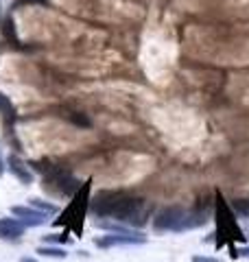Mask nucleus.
Wrapping results in <instances>:
<instances>
[{
    "instance_id": "obj_9",
    "label": "nucleus",
    "mask_w": 249,
    "mask_h": 262,
    "mask_svg": "<svg viewBox=\"0 0 249 262\" xmlns=\"http://www.w3.org/2000/svg\"><path fill=\"white\" fill-rule=\"evenodd\" d=\"M27 225L20 219H0V238L5 241H18L24 234Z\"/></svg>"
},
{
    "instance_id": "obj_1",
    "label": "nucleus",
    "mask_w": 249,
    "mask_h": 262,
    "mask_svg": "<svg viewBox=\"0 0 249 262\" xmlns=\"http://www.w3.org/2000/svg\"><path fill=\"white\" fill-rule=\"evenodd\" d=\"M90 212L98 219H114L131 227H142L151 216V206L122 190H101L90 199Z\"/></svg>"
},
{
    "instance_id": "obj_16",
    "label": "nucleus",
    "mask_w": 249,
    "mask_h": 262,
    "mask_svg": "<svg viewBox=\"0 0 249 262\" xmlns=\"http://www.w3.org/2000/svg\"><path fill=\"white\" fill-rule=\"evenodd\" d=\"M46 241L48 243H68V236H66V234H51Z\"/></svg>"
},
{
    "instance_id": "obj_18",
    "label": "nucleus",
    "mask_w": 249,
    "mask_h": 262,
    "mask_svg": "<svg viewBox=\"0 0 249 262\" xmlns=\"http://www.w3.org/2000/svg\"><path fill=\"white\" fill-rule=\"evenodd\" d=\"M5 173V164H3V158H0V175Z\"/></svg>"
},
{
    "instance_id": "obj_2",
    "label": "nucleus",
    "mask_w": 249,
    "mask_h": 262,
    "mask_svg": "<svg viewBox=\"0 0 249 262\" xmlns=\"http://www.w3.org/2000/svg\"><path fill=\"white\" fill-rule=\"evenodd\" d=\"M214 219H217V247H234V243L245 241L232 206L219 190L214 192Z\"/></svg>"
},
{
    "instance_id": "obj_19",
    "label": "nucleus",
    "mask_w": 249,
    "mask_h": 262,
    "mask_svg": "<svg viewBox=\"0 0 249 262\" xmlns=\"http://www.w3.org/2000/svg\"><path fill=\"white\" fill-rule=\"evenodd\" d=\"M20 262H37V260H35V258H22Z\"/></svg>"
},
{
    "instance_id": "obj_17",
    "label": "nucleus",
    "mask_w": 249,
    "mask_h": 262,
    "mask_svg": "<svg viewBox=\"0 0 249 262\" xmlns=\"http://www.w3.org/2000/svg\"><path fill=\"white\" fill-rule=\"evenodd\" d=\"M193 262H219L217 258H208V256H195Z\"/></svg>"
},
{
    "instance_id": "obj_3",
    "label": "nucleus",
    "mask_w": 249,
    "mask_h": 262,
    "mask_svg": "<svg viewBox=\"0 0 249 262\" xmlns=\"http://www.w3.org/2000/svg\"><path fill=\"white\" fill-rule=\"evenodd\" d=\"M90 188H92V182H90V179L81 184L77 194H74L72 201L68 203V208L64 210L61 221H57V225L70 229V232H74V234L81 232L83 229V219H86V214L90 212Z\"/></svg>"
},
{
    "instance_id": "obj_7",
    "label": "nucleus",
    "mask_w": 249,
    "mask_h": 262,
    "mask_svg": "<svg viewBox=\"0 0 249 262\" xmlns=\"http://www.w3.org/2000/svg\"><path fill=\"white\" fill-rule=\"evenodd\" d=\"M212 210H214V208H212V203H210V201L199 199V201L195 203V208L186 212L184 221H181L179 232H184V229H195V227H201L203 223H208V219L212 216Z\"/></svg>"
},
{
    "instance_id": "obj_12",
    "label": "nucleus",
    "mask_w": 249,
    "mask_h": 262,
    "mask_svg": "<svg viewBox=\"0 0 249 262\" xmlns=\"http://www.w3.org/2000/svg\"><path fill=\"white\" fill-rule=\"evenodd\" d=\"M37 253H39V256H48V258H66V256H68L64 247H48V245H42V247H37Z\"/></svg>"
},
{
    "instance_id": "obj_11",
    "label": "nucleus",
    "mask_w": 249,
    "mask_h": 262,
    "mask_svg": "<svg viewBox=\"0 0 249 262\" xmlns=\"http://www.w3.org/2000/svg\"><path fill=\"white\" fill-rule=\"evenodd\" d=\"M0 114H3L7 120H11V118L15 116V107H13L11 98H9V96H5L3 92H0Z\"/></svg>"
},
{
    "instance_id": "obj_6",
    "label": "nucleus",
    "mask_w": 249,
    "mask_h": 262,
    "mask_svg": "<svg viewBox=\"0 0 249 262\" xmlns=\"http://www.w3.org/2000/svg\"><path fill=\"white\" fill-rule=\"evenodd\" d=\"M147 243V236L140 234V232H134V229H125V232H112L107 236H101L96 238L94 245L101 249H107V247H118V245H142Z\"/></svg>"
},
{
    "instance_id": "obj_5",
    "label": "nucleus",
    "mask_w": 249,
    "mask_h": 262,
    "mask_svg": "<svg viewBox=\"0 0 249 262\" xmlns=\"http://www.w3.org/2000/svg\"><path fill=\"white\" fill-rule=\"evenodd\" d=\"M184 216L186 210L181 206H169L153 219V229L155 232H179Z\"/></svg>"
},
{
    "instance_id": "obj_10",
    "label": "nucleus",
    "mask_w": 249,
    "mask_h": 262,
    "mask_svg": "<svg viewBox=\"0 0 249 262\" xmlns=\"http://www.w3.org/2000/svg\"><path fill=\"white\" fill-rule=\"evenodd\" d=\"M9 170L20 179L22 184H31L33 182V173L29 170V166L20 158H15V155H11V158H9Z\"/></svg>"
},
{
    "instance_id": "obj_15",
    "label": "nucleus",
    "mask_w": 249,
    "mask_h": 262,
    "mask_svg": "<svg viewBox=\"0 0 249 262\" xmlns=\"http://www.w3.org/2000/svg\"><path fill=\"white\" fill-rule=\"evenodd\" d=\"M232 258H249V247H232Z\"/></svg>"
},
{
    "instance_id": "obj_4",
    "label": "nucleus",
    "mask_w": 249,
    "mask_h": 262,
    "mask_svg": "<svg viewBox=\"0 0 249 262\" xmlns=\"http://www.w3.org/2000/svg\"><path fill=\"white\" fill-rule=\"evenodd\" d=\"M46 173L48 177H44V190L53 192L57 196H72L77 194V190L81 188V182L74 179L70 173H66L61 168H53V166H46Z\"/></svg>"
},
{
    "instance_id": "obj_14",
    "label": "nucleus",
    "mask_w": 249,
    "mask_h": 262,
    "mask_svg": "<svg viewBox=\"0 0 249 262\" xmlns=\"http://www.w3.org/2000/svg\"><path fill=\"white\" fill-rule=\"evenodd\" d=\"M232 210H236L240 216H249V199L236 201V203H234V208H232Z\"/></svg>"
},
{
    "instance_id": "obj_8",
    "label": "nucleus",
    "mask_w": 249,
    "mask_h": 262,
    "mask_svg": "<svg viewBox=\"0 0 249 262\" xmlns=\"http://www.w3.org/2000/svg\"><path fill=\"white\" fill-rule=\"evenodd\" d=\"M11 214H13V216H18L27 227L44 225V223H46V219H48L46 212H42V210L33 208V206H29V208H27V206H13V208H11Z\"/></svg>"
},
{
    "instance_id": "obj_13",
    "label": "nucleus",
    "mask_w": 249,
    "mask_h": 262,
    "mask_svg": "<svg viewBox=\"0 0 249 262\" xmlns=\"http://www.w3.org/2000/svg\"><path fill=\"white\" fill-rule=\"evenodd\" d=\"M31 206L42 210V212H46V214H57V212H59V208H57V206H53V203H44L39 199H31Z\"/></svg>"
}]
</instances>
